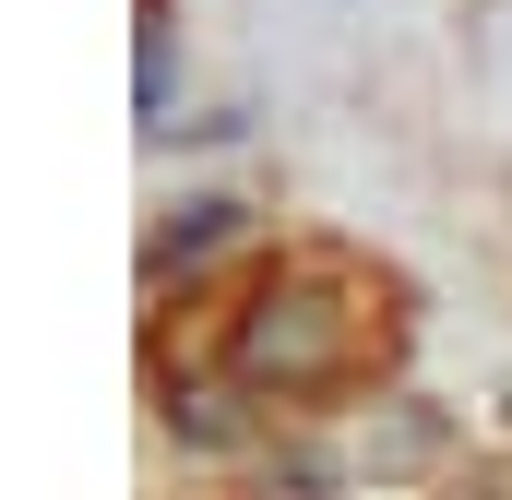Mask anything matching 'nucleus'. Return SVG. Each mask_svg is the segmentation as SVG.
Returning <instances> with one entry per match:
<instances>
[{"instance_id": "obj_1", "label": "nucleus", "mask_w": 512, "mask_h": 500, "mask_svg": "<svg viewBox=\"0 0 512 500\" xmlns=\"http://www.w3.org/2000/svg\"><path fill=\"white\" fill-rule=\"evenodd\" d=\"M346 358H358V334L322 322V298H298V286H262V298H251V334H239V370H251V381L310 393V381H334Z\"/></svg>"}]
</instances>
